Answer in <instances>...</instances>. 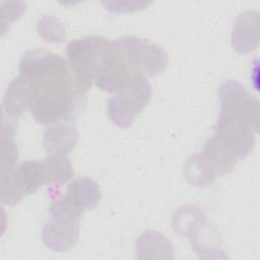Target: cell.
Here are the masks:
<instances>
[{
    "label": "cell",
    "mask_w": 260,
    "mask_h": 260,
    "mask_svg": "<svg viewBox=\"0 0 260 260\" xmlns=\"http://www.w3.org/2000/svg\"><path fill=\"white\" fill-rule=\"evenodd\" d=\"M150 98L151 86L146 76L137 73L109 100L108 116L115 125L128 128L133 124L137 114L147 106Z\"/></svg>",
    "instance_id": "cell-4"
},
{
    "label": "cell",
    "mask_w": 260,
    "mask_h": 260,
    "mask_svg": "<svg viewBox=\"0 0 260 260\" xmlns=\"http://www.w3.org/2000/svg\"><path fill=\"white\" fill-rule=\"evenodd\" d=\"M137 258H172L173 248L169 240L158 232L147 231L136 242Z\"/></svg>",
    "instance_id": "cell-14"
},
{
    "label": "cell",
    "mask_w": 260,
    "mask_h": 260,
    "mask_svg": "<svg viewBox=\"0 0 260 260\" xmlns=\"http://www.w3.org/2000/svg\"><path fill=\"white\" fill-rule=\"evenodd\" d=\"M1 25L2 32L5 30V25L18 19L25 11V3L23 2H3L1 4Z\"/></svg>",
    "instance_id": "cell-17"
},
{
    "label": "cell",
    "mask_w": 260,
    "mask_h": 260,
    "mask_svg": "<svg viewBox=\"0 0 260 260\" xmlns=\"http://www.w3.org/2000/svg\"><path fill=\"white\" fill-rule=\"evenodd\" d=\"M103 37L89 36L71 41L67 46L68 65L77 88L85 93L93 82Z\"/></svg>",
    "instance_id": "cell-5"
},
{
    "label": "cell",
    "mask_w": 260,
    "mask_h": 260,
    "mask_svg": "<svg viewBox=\"0 0 260 260\" xmlns=\"http://www.w3.org/2000/svg\"><path fill=\"white\" fill-rule=\"evenodd\" d=\"M207 218L202 209L195 205H185L179 208L173 217V228L175 232L192 239L205 224Z\"/></svg>",
    "instance_id": "cell-13"
},
{
    "label": "cell",
    "mask_w": 260,
    "mask_h": 260,
    "mask_svg": "<svg viewBox=\"0 0 260 260\" xmlns=\"http://www.w3.org/2000/svg\"><path fill=\"white\" fill-rule=\"evenodd\" d=\"M118 42L131 65L144 75L155 76L166 69L168 55L158 45L135 37H123Z\"/></svg>",
    "instance_id": "cell-7"
},
{
    "label": "cell",
    "mask_w": 260,
    "mask_h": 260,
    "mask_svg": "<svg viewBox=\"0 0 260 260\" xmlns=\"http://www.w3.org/2000/svg\"><path fill=\"white\" fill-rule=\"evenodd\" d=\"M1 125V178L9 175L16 167L18 151L15 143L16 120L2 114Z\"/></svg>",
    "instance_id": "cell-12"
},
{
    "label": "cell",
    "mask_w": 260,
    "mask_h": 260,
    "mask_svg": "<svg viewBox=\"0 0 260 260\" xmlns=\"http://www.w3.org/2000/svg\"><path fill=\"white\" fill-rule=\"evenodd\" d=\"M99 185L88 177H79L69 184L63 198L80 211L94 208L101 201Z\"/></svg>",
    "instance_id": "cell-9"
},
{
    "label": "cell",
    "mask_w": 260,
    "mask_h": 260,
    "mask_svg": "<svg viewBox=\"0 0 260 260\" xmlns=\"http://www.w3.org/2000/svg\"><path fill=\"white\" fill-rule=\"evenodd\" d=\"M45 184L42 161L26 160L1 178V202L13 206L24 196L35 193Z\"/></svg>",
    "instance_id": "cell-6"
},
{
    "label": "cell",
    "mask_w": 260,
    "mask_h": 260,
    "mask_svg": "<svg viewBox=\"0 0 260 260\" xmlns=\"http://www.w3.org/2000/svg\"><path fill=\"white\" fill-rule=\"evenodd\" d=\"M19 74L29 89V111L44 125L76 118L85 105L86 95L76 86L66 61L46 50L23 54Z\"/></svg>",
    "instance_id": "cell-1"
},
{
    "label": "cell",
    "mask_w": 260,
    "mask_h": 260,
    "mask_svg": "<svg viewBox=\"0 0 260 260\" xmlns=\"http://www.w3.org/2000/svg\"><path fill=\"white\" fill-rule=\"evenodd\" d=\"M259 41V13L245 11L235 21L232 32V45L236 52L248 54L254 51Z\"/></svg>",
    "instance_id": "cell-8"
},
{
    "label": "cell",
    "mask_w": 260,
    "mask_h": 260,
    "mask_svg": "<svg viewBox=\"0 0 260 260\" xmlns=\"http://www.w3.org/2000/svg\"><path fill=\"white\" fill-rule=\"evenodd\" d=\"M82 213L63 197L54 202L49 210V219L42 232L44 244L57 252H66L74 247L79 236V221Z\"/></svg>",
    "instance_id": "cell-3"
},
{
    "label": "cell",
    "mask_w": 260,
    "mask_h": 260,
    "mask_svg": "<svg viewBox=\"0 0 260 260\" xmlns=\"http://www.w3.org/2000/svg\"><path fill=\"white\" fill-rule=\"evenodd\" d=\"M44 181L46 185H60L68 182L74 175L70 160L66 155L49 154L42 160Z\"/></svg>",
    "instance_id": "cell-15"
},
{
    "label": "cell",
    "mask_w": 260,
    "mask_h": 260,
    "mask_svg": "<svg viewBox=\"0 0 260 260\" xmlns=\"http://www.w3.org/2000/svg\"><path fill=\"white\" fill-rule=\"evenodd\" d=\"M37 29L45 40L51 43H62L66 40L64 24L54 16H44L37 24Z\"/></svg>",
    "instance_id": "cell-16"
},
{
    "label": "cell",
    "mask_w": 260,
    "mask_h": 260,
    "mask_svg": "<svg viewBox=\"0 0 260 260\" xmlns=\"http://www.w3.org/2000/svg\"><path fill=\"white\" fill-rule=\"evenodd\" d=\"M29 89L21 75L12 79L5 91L2 103V114L17 120L29 108Z\"/></svg>",
    "instance_id": "cell-10"
},
{
    "label": "cell",
    "mask_w": 260,
    "mask_h": 260,
    "mask_svg": "<svg viewBox=\"0 0 260 260\" xmlns=\"http://www.w3.org/2000/svg\"><path fill=\"white\" fill-rule=\"evenodd\" d=\"M220 108L211 138L237 161L252 151L258 130L259 102L236 80L218 88Z\"/></svg>",
    "instance_id": "cell-2"
},
{
    "label": "cell",
    "mask_w": 260,
    "mask_h": 260,
    "mask_svg": "<svg viewBox=\"0 0 260 260\" xmlns=\"http://www.w3.org/2000/svg\"><path fill=\"white\" fill-rule=\"evenodd\" d=\"M77 139L78 133L74 127L68 124H58L46 130L43 145L50 154L66 155L74 148Z\"/></svg>",
    "instance_id": "cell-11"
}]
</instances>
